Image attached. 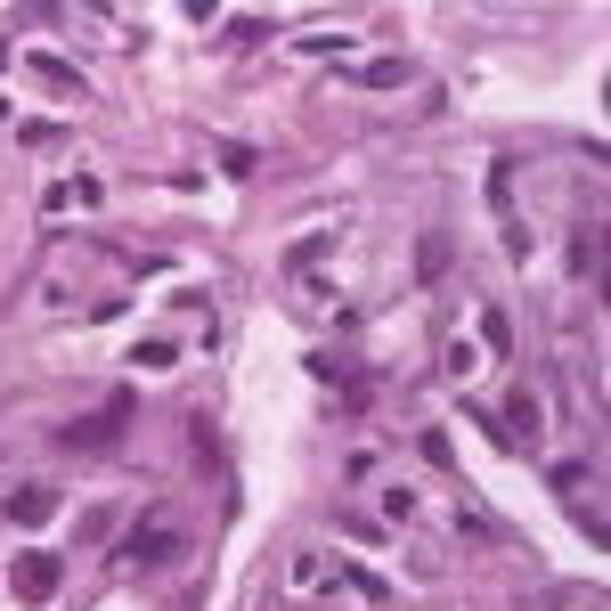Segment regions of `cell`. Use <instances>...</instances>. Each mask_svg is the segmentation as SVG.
I'll return each mask as SVG.
<instances>
[{"instance_id":"6da1fadb","label":"cell","mask_w":611,"mask_h":611,"mask_svg":"<svg viewBox=\"0 0 611 611\" xmlns=\"http://www.w3.org/2000/svg\"><path fill=\"white\" fill-rule=\"evenodd\" d=\"M131 416H139V400H131V392H123V400H107V407H98V416H82V424H65V432H58V440H65V449H114V440H123V432H131Z\"/></svg>"},{"instance_id":"7a4b0ae2","label":"cell","mask_w":611,"mask_h":611,"mask_svg":"<svg viewBox=\"0 0 611 611\" xmlns=\"http://www.w3.org/2000/svg\"><path fill=\"white\" fill-rule=\"evenodd\" d=\"M9 579H16V596H25V603H49V596H58V579H65V563L33 547V554H16V571H9Z\"/></svg>"},{"instance_id":"3957f363","label":"cell","mask_w":611,"mask_h":611,"mask_svg":"<svg viewBox=\"0 0 611 611\" xmlns=\"http://www.w3.org/2000/svg\"><path fill=\"white\" fill-rule=\"evenodd\" d=\"M172 547H180V538H172V522H139V530H131L114 554H123V563H163Z\"/></svg>"},{"instance_id":"277c9868","label":"cell","mask_w":611,"mask_h":611,"mask_svg":"<svg viewBox=\"0 0 611 611\" xmlns=\"http://www.w3.org/2000/svg\"><path fill=\"white\" fill-rule=\"evenodd\" d=\"M58 514V489H16L9 498V522H49Z\"/></svg>"},{"instance_id":"5b68a950","label":"cell","mask_w":611,"mask_h":611,"mask_svg":"<svg viewBox=\"0 0 611 611\" xmlns=\"http://www.w3.org/2000/svg\"><path fill=\"white\" fill-rule=\"evenodd\" d=\"M498 432H505V440H538V407L514 392V400H505V424H498Z\"/></svg>"}]
</instances>
